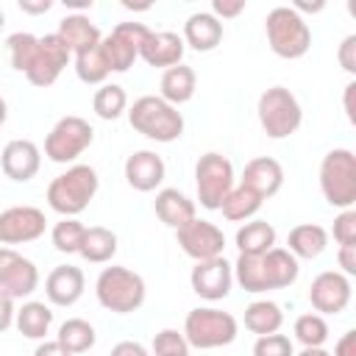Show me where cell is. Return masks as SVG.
<instances>
[{
	"instance_id": "9c48e42d",
	"label": "cell",
	"mask_w": 356,
	"mask_h": 356,
	"mask_svg": "<svg viewBox=\"0 0 356 356\" xmlns=\"http://www.w3.org/2000/svg\"><path fill=\"white\" fill-rule=\"evenodd\" d=\"M92 139H95V131L83 117H75V114L61 117L44 139V156L56 164H70L92 145Z\"/></svg>"
},
{
	"instance_id": "8fae6325",
	"label": "cell",
	"mask_w": 356,
	"mask_h": 356,
	"mask_svg": "<svg viewBox=\"0 0 356 356\" xmlns=\"http://www.w3.org/2000/svg\"><path fill=\"white\" fill-rule=\"evenodd\" d=\"M39 286V270L31 259L17 253L14 248H0V292L19 300L33 295Z\"/></svg>"
},
{
	"instance_id": "ba28073f",
	"label": "cell",
	"mask_w": 356,
	"mask_h": 356,
	"mask_svg": "<svg viewBox=\"0 0 356 356\" xmlns=\"http://www.w3.org/2000/svg\"><path fill=\"white\" fill-rule=\"evenodd\" d=\"M195 186H197V200L203 209L217 211L225 195L234 189V164L222 153H203L195 164Z\"/></svg>"
},
{
	"instance_id": "836d02e7",
	"label": "cell",
	"mask_w": 356,
	"mask_h": 356,
	"mask_svg": "<svg viewBox=\"0 0 356 356\" xmlns=\"http://www.w3.org/2000/svg\"><path fill=\"white\" fill-rule=\"evenodd\" d=\"M234 270V281L245 289V292H267L270 284H267V275H264V264H261V256H236V261L231 264Z\"/></svg>"
},
{
	"instance_id": "f35d334b",
	"label": "cell",
	"mask_w": 356,
	"mask_h": 356,
	"mask_svg": "<svg viewBox=\"0 0 356 356\" xmlns=\"http://www.w3.org/2000/svg\"><path fill=\"white\" fill-rule=\"evenodd\" d=\"M8 56H11V67L17 70V72H28V67H31V61H33V56H36V47H39V36H33V33H28V31H19V33H11L8 36Z\"/></svg>"
},
{
	"instance_id": "4dcf8cb0",
	"label": "cell",
	"mask_w": 356,
	"mask_h": 356,
	"mask_svg": "<svg viewBox=\"0 0 356 356\" xmlns=\"http://www.w3.org/2000/svg\"><path fill=\"white\" fill-rule=\"evenodd\" d=\"M78 253H81L89 264H106V261H111L114 253H117V234H114L111 228L92 225V228H86Z\"/></svg>"
},
{
	"instance_id": "f546056e",
	"label": "cell",
	"mask_w": 356,
	"mask_h": 356,
	"mask_svg": "<svg viewBox=\"0 0 356 356\" xmlns=\"http://www.w3.org/2000/svg\"><path fill=\"white\" fill-rule=\"evenodd\" d=\"M14 325L28 339H44V334L53 325V312H50V306L39 303V300H28V303H22V309H17Z\"/></svg>"
},
{
	"instance_id": "f6af8a7d",
	"label": "cell",
	"mask_w": 356,
	"mask_h": 356,
	"mask_svg": "<svg viewBox=\"0 0 356 356\" xmlns=\"http://www.w3.org/2000/svg\"><path fill=\"white\" fill-rule=\"evenodd\" d=\"M337 261H339V267H342V273H345L348 278L356 275V245H339Z\"/></svg>"
},
{
	"instance_id": "f1b7e54d",
	"label": "cell",
	"mask_w": 356,
	"mask_h": 356,
	"mask_svg": "<svg viewBox=\"0 0 356 356\" xmlns=\"http://www.w3.org/2000/svg\"><path fill=\"white\" fill-rule=\"evenodd\" d=\"M284 325V312L278 303L273 300H253L245 309V328L256 337H267V334H278Z\"/></svg>"
},
{
	"instance_id": "ab89813d",
	"label": "cell",
	"mask_w": 356,
	"mask_h": 356,
	"mask_svg": "<svg viewBox=\"0 0 356 356\" xmlns=\"http://www.w3.org/2000/svg\"><path fill=\"white\" fill-rule=\"evenodd\" d=\"M153 356H189V345L175 328H164L153 337Z\"/></svg>"
},
{
	"instance_id": "4316f807",
	"label": "cell",
	"mask_w": 356,
	"mask_h": 356,
	"mask_svg": "<svg viewBox=\"0 0 356 356\" xmlns=\"http://www.w3.org/2000/svg\"><path fill=\"white\" fill-rule=\"evenodd\" d=\"M286 245H289L286 250L295 259H317L328 245V231L317 222H300L289 231Z\"/></svg>"
},
{
	"instance_id": "11a10c76",
	"label": "cell",
	"mask_w": 356,
	"mask_h": 356,
	"mask_svg": "<svg viewBox=\"0 0 356 356\" xmlns=\"http://www.w3.org/2000/svg\"><path fill=\"white\" fill-rule=\"evenodd\" d=\"M6 117H8V106H6V100H3V95H0V125L6 122Z\"/></svg>"
},
{
	"instance_id": "d4e9b609",
	"label": "cell",
	"mask_w": 356,
	"mask_h": 356,
	"mask_svg": "<svg viewBox=\"0 0 356 356\" xmlns=\"http://www.w3.org/2000/svg\"><path fill=\"white\" fill-rule=\"evenodd\" d=\"M159 89H161L159 97L178 108L181 103L192 100V95H195V89H197V75H195L192 67H186V64H175V67L164 70Z\"/></svg>"
},
{
	"instance_id": "7a4b0ae2",
	"label": "cell",
	"mask_w": 356,
	"mask_h": 356,
	"mask_svg": "<svg viewBox=\"0 0 356 356\" xmlns=\"http://www.w3.org/2000/svg\"><path fill=\"white\" fill-rule=\"evenodd\" d=\"M128 122L136 134L153 142H175L184 134V114L159 95H142L128 108Z\"/></svg>"
},
{
	"instance_id": "7402d4cb",
	"label": "cell",
	"mask_w": 356,
	"mask_h": 356,
	"mask_svg": "<svg viewBox=\"0 0 356 356\" xmlns=\"http://www.w3.org/2000/svg\"><path fill=\"white\" fill-rule=\"evenodd\" d=\"M56 36L67 44V50L70 53H83V50H92V47H97L100 44V31H97V25L86 17V14H67L61 22H58V31H56Z\"/></svg>"
},
{
	"instance_id": "f907efd6",
	"label": "cell",
	"mask_w": 356,
	"mask_h": 356,
	"mask_svg": "<svg viewBox=\"0 0 356 356\" xmlns=\"http://www.w3.org/2000/svg\"><path fill=\"white\" fill-rule=\"evenodd\" d=\"M33 356H72V353H67V350L53 339V342H42V345L33 350Z\"/></svg>"
},
{
	"instance_id": "e0dca14e",
	"label": "cell",
	"mask_w": 356,
	"mask_h": 356,
	"mask_svg": "<svg viewBox=\"0 0 356 356\" xmlns=\"http://www.w3.org/2000/svg\"><path fill=\"white\" fill-rule=\"evenodd\" d=\"M0 167H3L6 178L17 181V184H25L39 172L42 150L31 139H11L0 153Z\"/></svg>"
},
{
	"instance_id": "7dc6e473",
	"label": "cell",
	"mask_w": 356,
	"mask_h": 356,
	"mask_svg": "<svg viewBox=\"0 0 356 356\" xmlns=\"http://www.w3.org/2000/svg\"><path fill=\"white\" fill-rule=\"evenodd\" d=\"M111 356H150L147 348L142 342H134V339H122L111 348Z\"/></svg>"
},
{
	"instance_id": "d590c367",
	"label": "cell",
	"mask_w": 356,
	"mask_h": 356,
	"mask_svg": "<svg viewBox=\"0 0 356 356\" xmlns=\"http://www.w3.org/2000/svg\"><path fill=\"white\" fill-rule=\"evenodd\" d=\"M295 339L303 348H323L325 339H328V323H325V317L317 314V312L300 314L295 320Z\"/></svg>"
},
{
	"instance_id": "d6986e66",
	"label": "cell",
	"mask_w": 356,
	"mask_h": 356,
	"mask_svg": "<svg viewBox=\"0 0 356 356\" xmlns=\"http://www.w3.org/2000/svg\"><path fill=\"white\" fill-rule=\"evenodd\" d=\"M83 286H86V278H83L81 267H72V264H58L44 278V295L53 306L78 303L81 295H83Z\"/></svg>"
},
{
	"instance_id": "484cf974",
	"label": "cell",
	"mask_w": 356,
	"mask_h": 356,
	"mask_svg": "<svg viewBox=\"0 0 356 356\" xmlns=\"http://www.w3.org/2000/svg\"><path fill=\"white\" fill-rule=\"evenodd\" d=\"M261 264H264V275H267L270 289H286L298 281L300 264L286 248H270L261 256Z\"/></svg>"
},
{
	"instance_id": "1f68e13d",
	"label": "cell",
	"mask_w": 356,
	"mask_h": 356,
	"mask_svg": "<svg viewBox=\"0 0 356 356\" xmlns=\"http://www.w3.org/2000/svg\"><path fill=\"white\" fill-rule=\"evenodd\" d=\"M95 328H92V323H86V320H81V317H72V320H64L61 325H58V334H56V342L67 350V353H72V356H78V353H89V348L95 345Z\"/></svg>"
},
{
	"instance_id": "4fadbf2b",
	"label": "cell",
	"mask_w": 356,
	"mask_h": 356,
	"mask_svg": "<svg viewBox=\"0 0 356 356\" xmlns=\"http://www.w3.org/2000/svg\"><path fill=\"white\" fill-rule=\"evenodd\" d=\"M47 228L44 211L36 206H11L0 211V245L36 242Z\"/></svg>"
},
{
	"instance_id": "cb8c5ba5",
	"label": "cell",
	"mask_w": 356,
	"mask_h": 356,
	"mask_svg": "<svg viewBox=\"0 0 356 356\" xmlns=\"http://www.w3.org/2000/svg\"><path fill=\"white\" fill-rule=\"evenodd\" d=\"M153 209H156V217L170 225L172 231H178L181 225H186L189 220H195V200H189L181 189H159L156 192V200H153Z\"/></svg>"
},
{
	"instance_id": "60d3db41",
	"label": "cell",
	"mask_w": 356,
	"mask_h": 356,
	"mask_svg": "<svg viewBox=\"0 0 356 356\" xmlns=\"http://www.w3.org/2000/svg\"><path fill=\"white\" fill-rule=\"evenodd\" d=\"M253 356H295V348L286 334H267L256 339Z\"/></svg>"
},
{
	"instance_id": "681fc988",
	"label": "cell",
	"mask_w": 356,
	"mask_h": 356,
	"mask_svg": "<svg viewBox=\"0 0 356 356\" xmlns=\"http://www.w3.org/2000/svg\"><path fill=\"white\" fill-rule=\"evenodd\" d=\"M53 8V0H19V11L25 14H47Z\"/></svg>"
},
{
	"instance_id": "c3c4849f",
	"label": "cell",
	"mask_w": 356,
	"mask_h": 356,
	"mask_svg": "<svg viewBox=\"0 0 356 356\" xmlns=\"http://www.w3.org/2000/svg\"><path fill=\"white\" fill-rule=\"evenodd\" d=\"M334 356H356V331H345V334L337 339Z\"/></svg>"
},
{
	"instance_id": "f5cc1de1",
	"label": "cell",
	"mask_w": 356,
	"mask_h": 356,
	"mask_svg": "<svg viewBox=\"0 0 356 356\" xmlns=\"http://www.w3.org/2000/svg\"><path fill=\"white\" fill-rule=\"evenodd\" d=\"M323 6H325L323 0H317V3H303V0H298V3L292 6V8H295V11L300 14V11H323Z\"/></svg>"
},
{
	"instance_id": "7bdbcfd3",
	"label": "cell",
	"mask_w": 356,
	"mask_h": 356,
	"mask_svg": "<svg viewBox=\"0 0 356 356\" xmlns=\"http://www.w3.org/2000/svg\"><path fill=\"white\" fill-rule=\"evenodd\" d=\"M337 61H339V67L348 75H356V33H350V36L342 39V44L337 50Z\"/></svg>"
},
{
	"instance_id": "277c9868",
	"label": "cell",
	"mask_w": 356,
	"mask_h": 356,
	"mask_svg": "<svg viewBox=\"0 0 356 356\" xmlns=\"http://www.w3.org/2000/svg\"><path fill=\"white\" fill-rule=\"evenodd\" d=\"M270 50L281 58H300L312 47V28L292 6H275L264 19Z\"/></svg>"
},
{
	"instance_id": "3957f363",
	"label": "cell",
	"mask_w": 356,
	"mask_h": 356,
	"mask_svg": "<svg viewBox=\"0 0 356 356\" xmlns=\"http://www.w3.org/2000/svg\"><path fill=\"white\" fill-rule=\"evenodd\" d=\"M145 278L128 267H103L95 281V295L103 309L114 314H131L145 303Z\"/></svg>"
},
{
	"instance_id": "83f0119b",
	"label": "cell",
	"mask_w": 356,
	"mask_h": 356,
	"mask_svg": "<svg viewBox=\"0 0 356 356\" xmlns=\"http://www.w3.org/2000/svg\"><path fill=\"white\" fill-rule=\"evenodd\" d=\"M236 248L242 256H264L275 248V228L267 220H250L236 231Z\"/></svg>"
},
{
	"instance_id": "e575fe53",
	"label": "cell",
	"mask_w": 356,
	"mask_h": 356,
	"mask_svg": "<svg viewBox=\"0 0 356 356\" xmlns=\"http://www.w3.org/2000/svg\"><path fill=\"white\" fill-rule=\"evenodd\" d=\"M92 108L100 120H117L128 108V95L120 83H103L92 97Z\"/></svg>"
},
{
	"instance_id": "603a6c76",
	"label": "cell",
	"mask_w": 356,
	"mask_h": 356,
	"mask_svg": "<svg viewBox=\"0 0 356 356\" xmlns=\"http://www.w3.org/2000/svg\"><path fill=\"white\" fill-rule=\"evenodd\" d=\"M184 44L197 53H209L222 42V22L211 11H197L184 22Z\"/></svg>"
},
{
	"instance_id": "816d5d0a",
	"label": "cell",
	"mask_w": 356,
	"mask_h": 356,
	"mask_svg": "<svg viewBox=\"0 0 356 356\" xmlns=\"http://www.w3.org/2000/svg\"><path fill=\"white\" fill-rule=\"evenodd\" d=\"M353 95H356V81H350L345 86V114L350 122H356V106H353Z\"/></svg>"
},
{
	"instance_id": "db71d44e",
	"label": "cell",
	"mask_w": 356,
	"mask_h": 356,
	"mask_svg": "<svg viewBox=\"0 0 356 356\" xmlns=\"http://www.w3.org/2000/svg\"><path fill=\"white\" fill-rule=\"evenodd\" d=\"M295 356H331L325 348H303L300 353H295Z\"/></svg>"
},
{
	"instance_id": "8d00e7d4",
	"label": "cell",
	"mask_w": 356,
	"mask_h": 356,
	"mask_svg": "<svg viewBox=\"0 0 356 356\" xmlns=\"http://www.w3.org/2000/svg\"><path fill=\"white\" fill-rule=\"evenodd\" d=\"M75 72H78V78H81L83 83H100V86L106 83V78H108L111 70H108V64H106V58H103L100 44L75 56Z\"/></svg>"
},
{
	"instance_id": "6da1fadb",
	"label": "cell",
	"mask_w": 356,
	"mask_h": 356,
	"mask_svg": "<svg viewBox=\"0 0 356 356\" xmlns=\"http://www.w3.org/2000/svg\"><path fill=\"white\" fill-rule=\"evenodd\" d=\"M97 172L89 164H72L67 172L56 175L47 186V203L56 214L61 217H75L81 214L92 197L97 195Z\"/></svg>"
},
{
	"instance_id": "ac0fdd59",
	"label": "cell",
	"mask_w": 356,
	"mask_h": 356,
	"mask_svg": "<svg viewBox=\"0 0 356 356\" xmlns=\"http://www.w3.org/2000/svg\"><path fill=\"white\" fill-rule=\"evenodd\" d=\"M164 159L153 150H136L125 159V181L136 192H153L164 181Z\"/></svg>"
},
{
	"instance_id": "2e32d148",
	"label": "cell",
	"mask_w": 356,
	"mask_h": 356,
	"mask_svg": "<svg viewBox=\"0 0 356 356\" xmlns=\"http://www.w3.org/2000/svg\"><path fill=\"white\" fill-rule=\"evenodd\" d=\"M189 284H192V292L200 295L203 300H222L231 292L234 270L222 256L206 259V261H195Z\"/></svg>"
},
{
	"instance_id": "5b68a950",
	"label": "cell",
	"mask_w": 356,
	"mask_h": 356,
	"mask_svg": "<svg viewBox=\"0 0 356 356\" xmlns=\"http://www.w3.org/2000/svg\"><path fill=\"white\" fill-rule=\"evenodd\" d=\"M320 189L334 209H353L356 203V153L334 147L320 161Z\"/></svg>"
},
{
	"instance_id": "8992f818",
	"label": "cell",
	"mask_w": 356,
	"mask_h": 356,
	"mask_svg": "<svg viewBox=\"0 0 356 356\" xmlns=\"http://www.w3.org/2000/svg\"><path fill=\"white\" fill-rule=\"evenodd\" d=\"M259 125L270 139H286L292 136L303 122V108L298 97L286 86H270L259 95L256 103Z\"/></svg>"
},
{
	"instance_id": "d6a6232c",
	"label": "cell",
	"mask_w": 356,
	"mask_h": 356,
	"mask_svg": "<svg viewBox=\"0 0 356 356\" xmlns=\"http://www.w3.org/2000/svg\"><path fill=\"white\" fill-rule=\"evenodd\" d=\"M261 197L256 195V192H250L248 186H234L228 195H225V200L220 203V211H222V217L225 220H231V222H242V220H250L259 209H261Z\"/></svg>"
},
{
	"instance_id": "44dd1931",
	"label": "cell",
	"mask_w": 356,
	"mask_h": 356,
	"mask_svg": "<svg viewBox=\"0 0 356 356\" xmlns=\"http://www.w3.org/2000/svg\"><path fill=\"white\" fill-rule=\"evenodd\" d=\"M242 186H248L261 200H267V197H273L284 186V167L275 159H270V156H256V159H250L245 164Z\"/></svg>"
},
{
	"instance_id": "b9f144b4",
	"label": "cell",
	"mask_w": 356,
	"mask_h": 356,
	"mask_svg": "<svg viewBox=\"0 0 356 356\" xmlns=\"http://www.w3.org/2000/svg\"><path fill=\"white\" fill-rule=\"evenodd\" d=\"M334 239L339 245H356V211L342 209L334 220Z\"/></svg>"
},
{
	"instance_id": "ffe728a7",
	"label": "cell",
	"mask_w": 356,
	"mask_h": 356,
	"mask_svg": "<svg viewBox=\"0 0 356 356\" xmlns=\"http://www.w3.org/2000/svg\"><path fill=\"white\" fill-rule=\"evenodd\" d=\"M139 58L150 67H175L184 58V39L172 31H150L139 47Z\"/></svg>"
},
{
	"instance_id": "74e56055",
	"label": "cell",
	"mask_w": 356,
	"mask_h": 356,
	"mask_svg": "<svg viewBox=\"0 0 356 356\" xmlns=\"http://www.w3.org/2000/svg\"><path fill=\"white\" fill-rule=\"evenodd\" d=\"M83 234H86V225H81L75 217H64L53 225L50 239H53V248L58 253H78L81 242H83Z\"/></svg>"
},
{
	"instance_id": "30bf717a",
	"label": "cell",
	"mask_w": 356,
	"mask_h": 356,
	"mask_svg": "<svg viewBox=\"0 0 356 356\" xmlns=\"http://www.w3.org/2000/svg\"><path fill=\"white\" fill-rule=\"evenodd\" d=\"M147 33H150V28L142 22L114 25V31L100 39V50H103L108 70L111 72H128L134 67V61L139 58V47L147 39Z\"/></svg>"
},
{
	"instance_id": "5bb4252c",
	"label": "cell",
	"mask_w": 356,
	"mask_h": 356,
	"mask_svg": "<svg viewBox=\"0 0 356 356\" xmlns=\"http://www.w3.org/2000/svg\"><path fill=\"white\" fill-rule=\"evenodd\" d=\"M70 56L72 53L67 50V44L56 33H44V36H39V47H36V56H33L25 78L33 86H42V89L44 86H53L56 78L61 75V70L67 67Z\"/></svg>"
},
{
	"instance_id": "9f6ffc18",
	"label": "cell",
	"mask_w": 356,
	"mask_h": 356,
	"mask_svg": "<svg viewBox=\"0 0 356 356\" xmlns=\"http://www.w3.org/2000/svg\"><path fill=\"white\" fill-rule=\"evenodd\" d=\"M3 25H6V14H3V8H0V31H3Z\"/></svg>"
},
{
	"instance_id": "7c38bea8",
	"label": "cell",
	"mask_w": 356,
	"mask_h": 356,
	"mask_svg": "<svg viewBox=\"0 0 356 356\" xmlns=\"http://www.w3.org/2000/svg\"><path fill=\"white\" fill-rule=\"evenodd\" d=\"M175 239L181 245V250L195 259V261H206V259H217L222 256V248H225V234L209 222V220H189L186 225H181L175 231Z\"/></svg>"
},
{
	"instance_id": "9a60e30c",
	"label": "cell",
	"mask_w": 356,
	"mask_h": 356,
	"mask_svg": "<svg viewBox=\"0 0 356 356\" xmlns=\"http://www.w3.org/2000/svg\"><path fill=\"white\" fill-rule=\"evenodd\" d=\"M353 295L350 278L339 270H325L320 275H314L312 286H309V300L314 306L317 314H339L348 309Z\"/></svg>"
},
{
	"instance_id": "52a82bcc",
	"label": "cell",
	"mask_w": 356,
	"mask_h": 356,
	"mask_svg": "<svg viewBox=\"0 0 356 356\" xmlns=\"http://www.w3.org/2000/svg\"><path fill=\"white\" fill-rule=\"evenodd\" d=\"M236 317L231 312L222 309H192L184 320V339L189 348H200V350H214L222 345H231L236 339Z\"/></svg>"
},
{
	"instance_id": "bcb514c9",
	"label": "cell",
	"mask_w": 356,
	"mask_h": 356,
	"mask_svg": "<svg viewBox=\"0 0 356 356\" xmlns=\"http://www.w3.org/2000/svg\"><path fill=\"white\" fill-rule=\"evenodd\" d=\"M14 314H17V309H14V298H8L6 292H0V334L8 331V328L14 325Z\"/></svg>"
},
{
	"instance_id": "ee69618b",
	"label": "cell",
	"mask_w": 356,
	"mask_h": 356,
	"mask_svg": "<svg viewBox=\"0 0 356 356\" xmlns=\"http://www.w3.org/2000/svg\"><path fill=\"white\" fill-rule=\"evenodd\" d=\"M245 11V0H214L211 3V14L220 19H231V17H236V14H242Z\"/></svg>"
}]
</instances>
